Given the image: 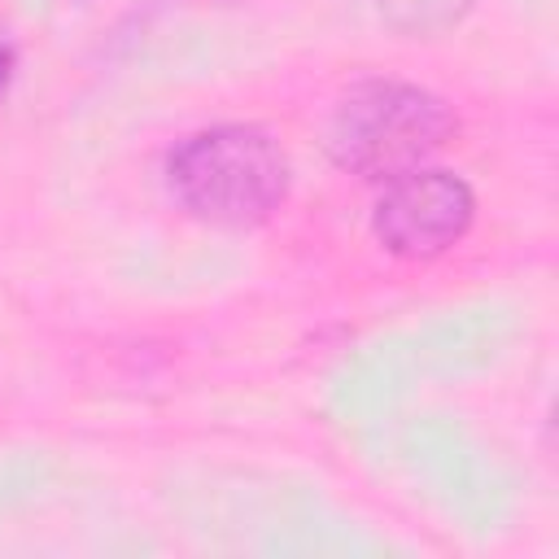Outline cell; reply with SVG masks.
I'll use <instances>...</instances> for the list:
<instances>
[{
    "mask_svg": "<svg viewBox=\"0 0 559 559\" xmlns=\"http://www.w3.org/2000/svg\"><path fill=\"white\" fill-rule=\"evenodd\" d=\"M293 166L280 140L249 122H223L188 135L166 157L170 197L201 223L258 227L288 201Z\"/></svg>",
    "mask_w": 559,
    "mask_h": 559,
    "instance_id": "1",
    "label": "cell"
},
{
    "mask_svg": "<svg viewBox=\"0 0 559 559\" xmlns=\"http://www.w3.org/2000/svg\"><path fill=\"white\" fill-rule=\"evenodd\" d=\"M454 127V109L437 92L402 79H362L332 105L323 148L341 170L389 183L415 166H428Z\"/></svg>",
    "mask_w": 559,
    "mask_h": 559,
    "instance_id": "2",
    "label": "cell"
},
{
    "mask_svg": "<svg viewBox=\"0 0 559 559\" xmlns=\"http://www.w3.org/2000/svg\"><path fill=\"white\" fill-rule=\"evenodd\" d=\"M476 218V197L467 179L437 166H415L384 183L371 231L376 240L406 262H428L445 249H454Z\"/></svg>",
    "mask_w": 559,
    "mask_h": 559,
    "instance_id": "3",
    "label": "cell"
},
{
    "mask_svg": "<svg viewBox=\"0 0 559 559\" xmlns=\"http://www.w3.org/2000/svg\"><path fill=\"white\" fill-rule=\"evenodd\" d=\"M13 61H17V57H13V48L0 39V96L9 92V79H13Z\"/></svg>",
    "mask_w": 559,
    "mask_h": 559,
    "instance_id": "4",
    "label": "cell"
}]
</instances>
